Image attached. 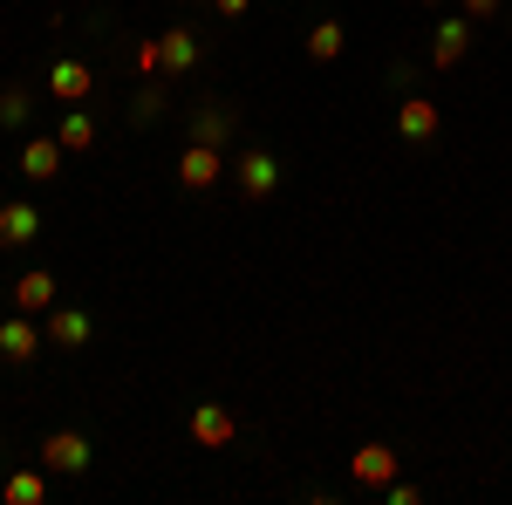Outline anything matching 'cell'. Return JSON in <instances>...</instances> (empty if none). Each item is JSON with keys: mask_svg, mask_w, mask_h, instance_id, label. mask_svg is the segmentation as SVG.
<instances>
[{"mask_svg": "<svg viewBox=\"0 0 512 505\" xmlns=\"http://www.w3.org/2000/svg\"><path fill=\"white\" fill-rule=\"evenodd\" d=\"M89 458H96V451H89L82 430H48V437H41V471H69V478H82Z\"/></svg>", "mask_w": 512, "mask_h": 505, "instance_id": "2", "label": "cell"}, {"mask_svg": "<svg viewBox=\"0 0 512 505\" xmlns=\"http://www.w3.org/2000/svg\"><path fill=\"white\" fill-rule=\"evenodd\" d=\"M62 137H21V178H35V185H48L55 171H62Z\"/></svg>", "mask_w": 512, "mask_h": 505, "instance_id": "7", "label": "cell"}, {"mask_svg": "<svg viewBox=\"0 0 512 505\" xmlns=\"http://www.w3.org/2000/svg\"><path fill=\"white\" fill-rule=\"evenodd\" d=\"M164 110V89H144V96H137V123H151Z\"/></svg>", "mask_w": 512, "mask_h": 505, "instance_id": "22", "label": "cell"}, {"mask_svg": "<svg viewBox=\"0 0 512 505\" xmlns=\"http://www.w3.org/2000/svg\"><path fill=\"white\" fill-rule=\"evenodd\" d=\"M212 7H219V14H246L253 0H212Z\"/></svg>", "mask_w": 512, "mask_h": 505, "instance_id": "24", "label": "cell"}, {"mask_svg": "<svg viewBox=\"0 0 512 505\" xmlns=\"http://www.w3.org/2000/svg\"><path fill=\"white\" fill-rule=\"evenodd\" d=\"M14 308L21 314H48L55 308V273H21V280H14Z\"/></svg>", "mask_w": 512, "mask_h": 505, "instance_id": "15", "label": "cell"}, {"mask_svg": "<svg viewBox=\"0 0 512 505\" xmlns=\"http://www.w3.org/2000/svg\"><path fill=\"white\" fill-rule=\"evenodd\" d=\"M41 335L55 342V349H82L89 335H96V321L82 308H48V321H41Z\"/></svg>", "mask_w": 512, "mask_h": 505, "instance_id": "10", "label": "cell"}, {"mask_svg": "<svg viewBox=\"0 0 512 505\" xmlns=\"http://www.w3.org/2000/svg\"><path fill=\"white\" fill-rule=\"evenodd\" d=\"M137 69L144 76H164V41H137Z\"/></svg>", "mask_w": 512, "mask_h": 505, "instance_id": "20", "label": "cell"}, {"mask_svg": "<svg viewBox=\"0 0 512 505\" xmlns=\"http://www.w3.org/2000/svg\"><path fill=\"white\" fill-rule=\"evenodd\" d=\"M0 499L7 505H41L48 499V478H41V471H14V478L0 485Z\"/></svg>", "mask_w": 512, "mask_h": 505, "instance_id": "18", "label": "cell"}, {"mask_svg": "<svg viewBox=\"0 0 512 505\" xmlns=\"http://www.w3.org/2000/svg\"><path fill=\"white\" fill-rule=\"evenodd\" d=\"M55 137H62V151H89V144H96V117H89V110H82V103H69V110H62V123H55Z\"/></svg>", "mask_w": 512, "mask_h": 505, "instance_id": "16", "label": "cell"}, {"mask_svg": "<svg viewBox=\"0 0 512 505\" xmlns=\"http://www.w3.org/2000/svg\"><path fill=\"white\" fill-rule=\"evenodd\" d=\"M185 430H192L198 451H226V444L239 437V417L226 410V403H192V424Z\"/></svg>", "mask_w": 512, "mask_h": 505, "instance_id": "3", "label": "cell"}, {"mask_svg": "<svg viewBox=\"0 0 512 505\" xmlns=\"http://www.w3.org/2000/svg\"><path fill=\"white\" fill-rule=\"evenodd\" d=\"M35 233H41V212L28 198H7V205H0V246L14 253V246H28Z\"/></svg>", "mask_w": 512, "mask_h": 505, "instance_id": "11", "label": "cell"}, {"mask_svg": "<svg viewBox=\"0 0 512 505\" xmlns=\"http://www.w3.org/2000/svg\"><path fill=\"white\" fill-rule=\"evenodd\" d=\"M226 178V151H212V144H192L185 137V151H178V185L185 192H212Z\"/></svg>", "mask_w": 512, "mask_h": 505, "instance_id": "1", "label": "cell"}, {"mask_svg": "<svg viewBox=\"0 0 512 505\" xmlns=\"http://www.w3.org/2000/svg\"><path fill=\"white\" fill-rule=\"evenodd\" d=\"M437 103L431 96H403V103H396V137H403V144H431L437 137Z\"/></svg>", "mask_w": 512, "mask_h": 505, "instance_id": "5", "label": "cell"}, {"mask_svg": "<svg viewBox=\"0 0 512 505\" xmlns=\"http://www.w3.org/2000/svg\"><path fill=\"white\" fill-rule=\"evenodd\" d=\"M233 130H239V117L226 110V103H205L192 117V144H212V151H226L233 144Z\"/></svg>", "mask_w": 512, "mask_h": 505, "instance_id": "12", "label": "cell"}, {"mask_svg": "<svg viewBox=\"0 0 512 505\" xmlns=\"http://www.w3.org/2000/svg\"><path fill=\"white\" fill-rule=\"evenodd\" d=\"M41 342H48V335H41V328L28 321V314L0 321V362H35V355H41Z\"/></svg>", "mask_w": 512, "mask_h": 505, "instance_id": "8", "label": "cell"}, {"mask_svg": "<svg viewBox=\"0 0 512 505\" xmlns=\"http://www.w3.org/2000/svg\"><path fill=\"white\" fill-rule=\"evenodd\" d=\"M342 48H349V28L342 21H315L308 28V62H335Z\"/></svg>", "mask_w": 512, "mask_h": 505, "instance_id": "17", "label": "cell"}, {"mask_svg": "<svg viewBox=\"0 0 512 505\" xmlns=\"http://www.w3.org/2000/svg\"><path fill=\"white\" fill-rule=\"evenodd\" d=\"M417 7H437V0H417Z\"/></svg>", "mask_w": 512, "mask_h": 505, "instance_id": "25", "label": "cell"}, {"mask_svg": "<svg viewBox=\"0 0 512 505\" xmlns=\"http://www.w3.org/2000/svg\"><path fill=\"white\" fill-rule=\"evenodd\" d=\"M499 7H506V0H465V21H492Z\"/></svg>", "mask_w": 512, "mask_h": 505, "instance_id": "23", "label": "cell"}, {"mask_svg": "<svg viewBox=\"0 0 512 505\" xmlns=\"http://www.w3.org/2000/svg\"><path fill=\"white\" fill-rule=\"evenodd\" d=\"M383 505H417V485H403V471H396L390 485H383Z\"/></svg>", "mask_w": 512, "mask_h": 505, "instance_id": "21", "label": "cell"}, {"mask_svg": "<svg viewBox=\"0 0 512 505\" xmlns=\"http://www.w3.org/2000/svg\"><path fill=\"white\" fill-rule=\"evenodd\" d=\"M158 41H164V76H185V69L198 62V35L185 28V21H171Z\"/></svg>", "mask_w": 512, "mask_h": 505, "instance_id": "14", "label": "cell"}, {"mask_svg": "<svg viewBox=\"0 0 512 505\" xmlns=\"http://www.w3.org/2000/svg\"><path fill=\"white\" fill-rule=\"evenodd\" d=\"M89 89H96V76H89L82 62H69V55H62V62L48 69V96H55V103H82Z\"/></svg>", "mask_w": 512, "mask_h": 505, "instance_id": "13", "label": "cell"}, {"mask_svg": "<svg viewBox=\"0 0 512 505\" xmlns=\"http://www.w3.org/2000/svg\"><path fill=\"white\" fill-rule=\"evenodd\" d=\"M465 48H472V21H437L431 69H437V76H444V69H458V62H465Z\"/></svg>", "mask_w": 512, "mask_h": 505, "instance_id": "9", "label": "cell"}, {"mask_svg": "<svg viewBox=\"0 0 512 505\" xmlns=\"http://www.w3.org/2000/svg\"><path fill=\"white\" fill-rule=\"evenodd\" d=\"M274 185H280V157L274 151H239V192L246 198H274Z\"/></svg>", "mask_w": 512, "mask_h": 505, "instance_id": "6", "label": "cell"}, {"mask_svg": "<svg viewBox=\"0 0 512 505\" xmlns=\"http://www.w3.org/2000/svg\"><path fill=\"white\" fill-rule=\"evenodd\" d=\"M28 117H35V96L14 82V89H0V130H28Z\"/></svg>", "mask_w": 512, "mask_h": 505, "instance_id": "19", "label": "cell"}, {"mask_svg": "<svg viewBox=\"0 0 512 505\" xmlns=\"http://www.w3.org/2000/svg\"><path fill=\"white\" fill-rule=\"evenodd\" d=\"M396 471H403V458H396L390 444H362V451L349 458V478H355V485H369V492H383Z\"/></svg>", "mask_w": 512, "mask_h": 505, "instance_id": "4", "label": "cell"}]
</instances>
